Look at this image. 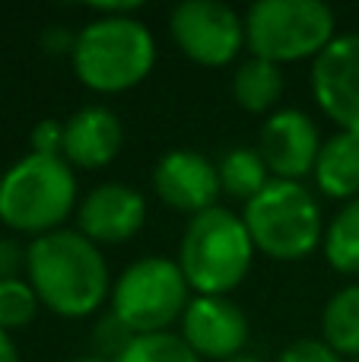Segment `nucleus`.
Masks as SVG:
<instances>
[{
    "label": "nucleus",
    "instance_id": "27",
    "mask_svg": "<svg viewBox=\"0 0 359 362\" xmlns=\"http://www.w3.org/2000/svg\"><path fill=\"white\" fill-rule=\"evenodd\" d=\"M229 362H264V359H258V356H248V353H242V356H235V359H229Z\"/></svg>",
    "mask_w": 359,
    "mask_h": 362
},
{
    "label": "nucleus",
    "instance_id": "23",
    "mask_svg": "<svg viewBox=\"0 0 359 362\" xmlns=\"http://www.w3.org/2000/svg\"><path fill=\"white\" fill-rule=\"evenodd\" d=\"M277 362H343L341 353H334L322 337H302L283 346Z\"/></svg>",
    "mask_w": 359,
    "mask_h": 362
},
{
    "label": "nucleus",
    "instance_id": "12",
    "mask_svg": "<svg viewBox=\"0 0 359 362\" xmlns=\"http://www.w3.org/2000/svg\"><path fill=\"white\" fill-rule=\"evenodd\" d=\"M324 140L318 137L315 121L299 108H280L264 121L258 137V153L273 178L302 181L315 172Z\"/></svg>",
    "mask_w": 359,
    "mask_h": 362
},
{
    "label": "nucleus",
    "instance_id": "5",
    "mask_svg": "<svg viewBox=\"0 0 359 362\" xmlns=\"http://www.w3.org/2000/svg\"><path fill=\"white\" fill-rule=\"evenodd\" d=\"M254 251L271 261H302L324 242V216L302 181L273 178L242 210Z\"/></svg>",
    "mask_w": 359,
    "mask_h": 362
},
{
    "label": "nucleus",
    "instance_id": "16",
    "mask_svg": "<svg viewBox=\"0 0 359 362\" xmlns=\"http://www.w3.org/2000/svg\"><path fill=\"white\" fill-rule=\"evenodd\" d=\"M233 95L242 112H248V115L271 112L273 115V105L283 95V74H280L277 64L261 61V57H248L233 74Z\"/></svg>",
    "mask_w": 359,
    "mask_h": 362
},
{
    "label": "nucleus",
    "instance_id": "15",
    "mask_svg": "<svg viewBox=\"0 0 359 362\" xmlns=\"http://www.w3.org/2000/svg\"><path fill=\"white\" fill-rule=\"evenodd\" d=\"M315 185L324 197L331 200H350L359 197V137L356 134H331L322 144L315 163Z\"/></svg>",
    "mask_w": 359,
    "mask_h": 362
},
{
    "label": "nucleus",
    "instance_id": "6",
    "mask_svg": "<svg viewBox=\"0 0 359 362\" xmlns=\"http://www.w3.org/2000/svg\"><path fill=\"white\" fill-rule=\"evenodd\" d=\"M337 38V16L322 0H258L245 13V48L277 67L315 61Z\"/></svg>",
    "mask_w": 359,
    "mask_h": 362
},
{
    "label": "nucleus",
    "instance_id": "24",
    "mask_svg": "<svg viewBox=\"0 0 359 362\" xmlns=\"http://www.w3.org/2000/svg\"><path fill=\"white\" fill-rule=\"evenodd\" d=\"M29 144H32V153H42V156H61V150H64V121H54V118L38 121L29 134Z\"/></svg>",
    "mask_w": 359,
    "mask_h": 362
},
{
    "label": "nucleus",
    "instance_id": "2",
    "mask_svg": "<svg viewBox=\"0 0 359 362\" xmlns=\"http://www.w3.org/2000/svg\"><path fill=\"white\" fill-rule=\"evenodd\" d=\"M76 80L99 95L140 86L156 67V38L137 16H95L70 51Z\"/></svg>",
    "mask_w": 359,
    "mask_h": 362
},
{
    "label": "nucleus",
    "instance_id": "14",
    "mask_svg": "<svg viewBox=\"0 0 359 362\" xmlns=\"http://www.w3.org/2000/svg\"><path fill=\"white\" fill-rule=\"evenodd\" d=\"M124 146V124L105 105H86L64 121L61 156L73 169H105Z\"/></svg>",
    "mask_w": 359,
    "mask_h": 362
},
{
    "label": "nucleus",
    "instance_id": "26",
    "mask_svg": "<svg viewBox=\"0 0 359 362\" xmlns=\"http://www.w3.org/2000/svg\"><path fill=\"white\" fill-rule=\"evenodd\" d=\"M0 362H19L16 340H13L6 331H0Z\"/></svg>",
    "mask_w": 359,
    "mask_h": 362
},
{
    "label": "nucleus",
    "instance_id": "17",
    "mask_svg": "<svg viewBox=\"0 0 359 362\" xmlns=\"http://www.w3.org/2000/svg\"><path fill=\"white\" fill-rule=\"evenodd\" d=\"M216 172H220L223 194L233 200H242V204L258 197L273 181L267 163L261 159L258 146H233V150H226L223 159L216 163Z\"/></svg>",
    "mask_w": 359,
    "mask_h": 362
},
{
    "label": "nucleus",
    "instance_id": "19",
    "mask_svg": "<svg viewBox=\"0 0 359 362\" xmlns=\"http://www.w3.org/2000/svg\"><path fill=\"white\" fill-rule=\"evenodd\" d=\"M324 257L343 276H359V197L343 204L324 226Z\"/></svg>",
    "mask_w": 359,
    "mask_h": 362
},
{
    "label": "nucleus",
    "instance_id": "22",
    "mask_svg": "<svg viewBox=\"0 0 359 362\" xmlns=\"http://www.w3.org/2000/svg\"><path fill=\"white\" fill-rule=\"evenodd\" d=\"M134 337H137V334H134L114 312L102 315L93 327V356L105 359V362H118V356L131 346Z\"/></svg>",
    "mask_w": 359,
    "mask_h": 362
},
{
    "label": "nucleus",
    "instance_id": "18",
    "mask_svg": "<svg viewBox=\"0 0 359 362\" xmlns=\"http://www.w3.org/2000/svg\"><path fill=\"white\" fill-rule=\"evenodd\" d=\"M322 340L341 356L359 359V283L337 289L324 302Z\"/></svg>",
    "mask_w": 359,
    "mask_h": 362
},
{
    "label": "nucleus",
    "instance_id": "7",
    "mask_svg": "<svg viewBox=\"0 0 359 362\" xmlns=\"http://www.w3.org/2000/svg\"><path fill=\"white\" fill-rule=\"evenodd\" d=\"M112 312L134 334H163L178 325L191 302V286L178 261L150 255L134 261L112 283Z\"/></svg>",
    "mask_w": 359,
    "mask_h": 362
},
{
    "label": "nucleus",
    "instance_id": "25",
    "mask_svg": "<svg viewBox=\"0 0 359 362\" xmlns=\"http://www.w3.org/2000/svg\"><path fill=\"white\" fill-rule=\"evenodd\" d=\"M25 248L10 235H0V280H23Z\"/></svg>",
    "mask_w": 359,
    "mask_h": 362
},
{
    "label": "nucleus",
    "instance_id": "1",
    "mask_svg": "<svg viewBox=\"0 0 359 362\" xmlns=\"http://www.w3.org/2000/svg\"><path fill=\"white\" fill-rule=\"evenodd\" d=\"M25 280L38 302L61 318H89L112 296L99 245L76 229H57L25 245Z\"/></svg>",
    "mask_w": 359,
    "mask_h": 362
},
{
    "label": "nucleus",
    "instance_id": "4",
    "mask_svg": "<svg viewBox=\"0 0 359 362\" xmlns=\"http://www.w3.org/2000/svg\"><path fill=\"white\" fill-rule=\"evenodd\" d=\"M175 261L194 296H229L252 274L254 242L239 213L213 206L191 216Z\"/></svg>",
    "mask_w": 359,
    "mask_h": 362
},
{
    "label": "nucleus",
    "instance_id": "11",
    "mask_svg": "<svg viewBox=\"0 0 359 362\" xmlns=\"http://www.w3.org/2000/svg\"><path fill=\"white\" fill-rule=\"evenodd\" d=\"M153 191H156L159 204L169 210L188 213H207L220 206L223 185L220 172L204 153L197 150H169L153 169Z\"/></svg>",
    "mask_w": 359,
    "mask_h": 362
},
{
    "label": "nucleus",
    "instance_id": "21",
    "mask_svg": "<svg viewBox=\"0 0 359 362\" xmlns=\"http://www.w3.org/2000/svg\"><path fill=\"white\" fill-rule=\"evenodd\" d=\"M42 308L29 280H0V331H19L32 325Z\"/></svg>",
    "mask_w": 359,
    "mask_h": 362
},
{
    "label": "nucleus",
    "instance_id": "13",
    "mask_svg": "<svg viewBox=\"0 0 359 362\" xmlns=\"http://www.w3.org/2000/svg\"><path fill=\"white\" fill-rule=\"evenodd\" d=\"M146 223V197L131 185H99L76 206V232L95 245L131 242Z\"/></svg>",
    "mask_w": 359,
    "mask_h": 362
},
{
    "label": "nucleus",
    "instance_id": "20",
    "mask_svg": "<svg viewBox=\"0 0 359 362\" xmlns=\"http://www.w3.org/2000/svg\"><path fill=\"white\" fill-rule=\"evenodd\" d=\"M118 362H204V359L184 344L182 334L163 331V334L134 337L131 346L118 356Z\"/></svg>",
    "mask_w": 359,
    "mask_h": 362
},
{
    "label": "nucleus",
    "instance_id": "3",
    "mask_svg": "<svg viewBox=\"0 0 359 362\" xmlns=\"http://www.w3.org/2000/svg\"><path fill=\"white\" fill-rule=\"evenodd\" d=\"M76 206V175L64 156L25 153L0 175V223L19 235L64 229Z\"/></svg>",
    "mask_w": 359,
    "mask_h": 362
},
{
    "label": "nucleus",
    "instance_id": "10",
    "mask_svg": "<svg viewBox=\"0 0 359 362\" xmlns=\"http://www.w3.org/2000/svg\"><path fill=\"white\" fill-rule=\"evenodd\" d=\"M178 327L184 344L207 362H229L242 356L252 334L248 315L229 296H194Z\"/></svg>",
    "mask_w": 359,
    "mask_h": 362
},
{
    "label": "nucleus",
    "instance_id": "29",
    "mask_svg": "<svg viewBox=\"0 0 359 362\" xmlns=\"http://www.w3.org/2000/svg\"><path fill=\"white\" fill-rule=\"evenodd\" d=\"M350 362H359V359H350Z\"/></svg>",
    "mask_w": 359,
    "mask_h": 362
},
{
    "label": "nucleus",
    "instance_id": "28",
    "mask_svg": "<svg viewBox=\"0 0 359 362\" xmlns=\"http://www.w3.org/2000/svg\"><path fill=\"white\" fill-rule=\"evenodd\" d=\"M76 362H105V359H95V356H86V359H76Z\"/></svg>",
    "mask_w": 359,
    "mask_h": 362
},
{
    "label": "nucleus",
    "instance_id": "9",
    "mask_svg": "<svg viewBox=\"0 0 359 362\" xmlns=\"http://www.w3.org/2000/svg\"><path fill=\"white\" fill-rule=\"evenodd\" d=\"M312 95L318 108L341 127L359 137V35H337L312 61Z\"/></svg>",
    "mask_w": 359,
    "mask_h": 362
},
{
    "label": "nucleus",
    "instance_id": "8",
    "mask_svg": "<svg viewBox=\"0 0 359 362\" xmlns=\"http://www.w3.org/2000/svg\"><path fill=\"white\" fill-rule=\"evenodd\" d=\"M172 42L201 67H226L245 48V19L220 0H184L169 13Z\"/></svg>",
    "mask_w": 359,
    "mask_h": 362
}]
</instances>
